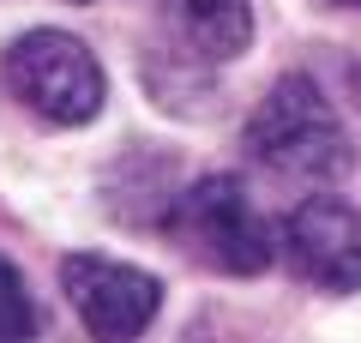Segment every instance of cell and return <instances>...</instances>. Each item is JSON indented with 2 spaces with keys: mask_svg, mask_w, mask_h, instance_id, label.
Instances as JSON below:
<instances>
[{
  "mask_svg": "<svg viewBox=\"0 0 361 343\" xmlns=\"http://www.w3.org/2000/svg\"><path fill=\"white\" fill-rule=\"evenodd\" d=\"M61 295L73 301L78 325L90 331V343H139L145 325L163 307V283L139 265L97 253H66L61 259Z\"/></svg>",
  "mask_w": 361,
  "mask_h": 343,
  "instance_id": "obj_4",
  "label": "cell"
},
{
  "mask_svg": "<svg viewBox=\"0 0 361 343\" xmlns=\"http://www.w3.org/2000/svg\"><path fill=\"white\" fill-rule=\"evenodd\" d=\"M0 343H49V319L6 253H0Z\"/></svg>",
  "mask_w": 361,
  "mask_h": 343,
  "instance_id": "obj_7",
  "label": "cell"
},
{
  "mask_svg": "<svg viewBox=\"0 0 361 343\" xmlns=\"http://www.w3.org/2000/svg\"><path fill=\"white\" fill-rule=\"evenodd\" d=\"M175 241L193 259H205L223 277H259V271L277 259L271 241V223L259 217V205L247 199V187L235 175H205L187 193H175Z\"/></svg>",
  "mask_w": 361,
  "mask_h": 343,
  "instance_id": "obj_3",
  "label": "cell"
},
{
  "mask_svg": "<svg viewBox=\"0 0 361 343\" xmlns=\"http://www.w3.org/2000/svg\"><path fill=\"white\" fill-rule=\"evenodd\" d=\"M180 42L199 61H235L253 42V6L247 0H175Z\"/></svg>",
  "mask_w": 361,
  "mask_h": 343,
  "instance_id": "obj_6",
  "label": "cell"
},
{
  "mask_svg": "<svg viewBox=\"0 0 361 343\" xmlns=\"http://www.w3.org/2000/svg\"><path fill=\"white\" fill-rule=\"evenodd\" d=\"M331 6H349V13H361V0H331Z\"/></svg>",
  "mask_w": 361,
  "mask_h": 343,
  "instance_id": "obj_8",
  "label": "cell"
},
{
  "mask_svg": "<svg viewBox=\"0 0 361 343\" xmlns=\"http://www.w3.org/2000/svg\"><path fill=\"white\" fill-rule=\"evenodd\" d=\"M247 157L271 175L307 181V187H337L355 169L349 127L337 121L331 97L307 73H289L265 90V102L247 121Z\"/></svg>",
  "mask_w": 361,
  "mask_h": 343,
  "instance_id": "obj_1",
  "label": "cell"
},
{
  "mask_svg": "<svg viewBox=\"0 0 361 343\" xmlns=\"http://www.w3.org/2000/svg\"><path fill=\"white\" fill-rule=\"evenodd\" d=\"M283 259L307 289L355 295L361 289V211L349 199H301L283 223Z\"/></svg>",
  "mask_w": 361,
  "mask_h": 343,
  "instance_id": "obj_5",
  "label": "cell"
},
{
  "mask_svg": "<svg viewBox=\"0 0 361 343\" xmlns=\"http://www.w3.org/2000/svg\"><path fill=\"white\" fill-rule=\"evenodd\" d=\"M0 78L49 127H85L103 114V66L73 30H25L0 54Z\"/></svg>",
  "mask_w": 361,
  "mask_h": 343,
  "instance_id": "obj_2",
  "label": "cell"
}]
</instances>
